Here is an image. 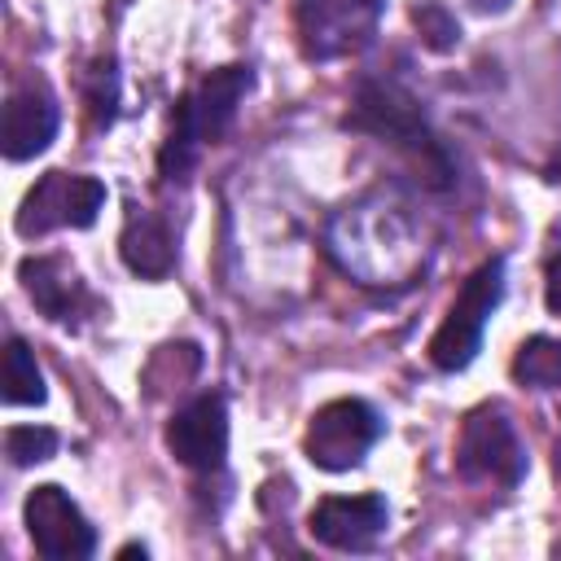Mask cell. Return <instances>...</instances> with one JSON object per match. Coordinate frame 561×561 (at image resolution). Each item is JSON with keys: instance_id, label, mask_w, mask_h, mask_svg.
I'll return each instance as SVG.
<instances>
[{"instance_id": "1", "label": "cell", "mask_w": 561, "mask_h": 561, "mask_svg": "<svg viewBox=\"0 0 561 561\" xmlns=\"http://www.w3.org/2000/svg\"><path fill=\"white\" fill-rule=\"evenodd\" d=\"M329 259L364 289H408L421 280L430 245L408 206L386 193H364L329 215L324 224Z\"/></svg>"}, {"instance_id": "2", "label": "cell", "mask_w": 561, "mask_h": 561, "mask_svg": "<svg viewBox=\"0 0 561 561\" xmlns=\"http://www.w3.org/2000/svg\"><path fill=\"white\" fill-rule=\"evenodd\" d=\"M342 123L351 131H364V136H377V140L394 145L421 171L425 184H434V188L451 184V158L438 145V136L430 131L416 96L403 83H394V79H359Z\"/></svg>"}, {"instance_id": "3", "label": "cell", "mask_w": 561, "mask_h": 561, "mask_svg": "<svg viewBox=\"0 0 561 561\" xmlns=\"http://www.w3.org/2000/svg\"><path fill=\"white\" fill-rule=\"evenodd\" d=\"M250 88H254L250 66H219L193 92H184L175 101L171 131H167V145L158 153V175L162 180H184L197 167L202 149L228 136V127H232Z\"/></svg>"}, {"instance_id": "4", "label": "cell", "mask_w": 561, "mask_h": 561, "mask_svg": "<svg viewBox=\"0 0 561 561\" xmlns=\"http://www.w3.org/2000/svg\"><path fill=\"white\" fill-rule=\"evenodd\" d=\"M500 298H504V259L495 254V259H486L482 267L469 272V280L460 285V294L451 298L443 324L434 329V337L425 346L430 364L438 373H460V368H469L478 359L486 320L500 307Z\"/></svg>"}, {"instance_id": "5", "label": "cell", "mask_w": 561, "mask_h": 561, "mask_svg": "<svg viewBox=\"0 0 561 561\" xmlns=\"http://www.w3.org/2000/svg\"><path fill=\"white\" fill-rule=\"evenodd\" d=\"M456 473L465 482H486V486H504V491H513L526 478V447L504 408L482 403L460 421Z\"/></svg>"}, {"instance_id": "6", "label": "cell", "mask_w": 561, "mask_h": 561, "mask_svg": "<svg viewBox=\"0 0 561 561\" xmlns=\"http://www.w3.org/2000/svg\"><path fill=\"white\" fill-rule=\"evenodd\" d=\"M381 13H386V0H298L294 31L302 44V57L337 61V57L364 53L381 26Z\"/></svg>"}, {"instance_id": "7", "label": "cell", "mask_w": 561, "mask_h": 561, "mask_svg": "<svg viewBox=\"0 0 561 561\" xmlns=\"http://www.w3.org/2000/svg\"><path fill=\"white\" fill-rule=\"evenodd\" d=\"M101 210H105V184L96 175L48 171L26 188L13 228L18 237H48L57 228H92Z\"/></svg>"}, {"instance_id": "8", "label": "cell", "mask_w": 561, "mask_h": 561, "mask_svg": "<svg viewBox=\"0 0 561 561\" xmlns=\"http://www.w3.org/2000/svg\"><path fill=\"white\" fill-rule=\"evenodd\" d=\"M381 438V416L373 403L364 399H333L324 408L311 412L307 434H302V451L316 469L324 473H346L355 465H364V456L373 451V443Z\"/></svg>"}, {"instance_id": "9", "label": "cell", "mask_w": 561, "mask_h": 561, "mask_svg": "<svg viewBox=\"0 0 561 561\" xmlns=\"http://www.w3.org/2000/svg\"><path fill=\"white\" fill-rule=\"evenodd\" d=\"M22 517H26V535H31L35 552L48 557V561H83V557L96 552L92 522L70 500V491H61L57 482L35 486L22 504Z\"/></svg>"}, {"instance_id": "10", "label": "cell", "mask_w": 561, "mask_h": 561, "mask_svg": "<svg viewBox=\"0 0 561 561\" xmlns=\"http://www.w3.org/2000/svg\"><path fill=\"white\" fill-rule=\"evenodd\" d=\"M167 451L197 473H210L228 456V403L219 390H206L171 412L167 421Z\"/></svg>"}, {"instance_id": "11", "label": "cell", "mask_w": 561, "mask_h": 561, "mask_svg": "<svg viewBox=\"0 0 561 561\" xmlns=\"http://www.w3.org/2000/svg\"><path fill=\"white\" fill-rule=\"evenodd\" d=\"M386 526H390V504L377 491H364V495H324L311 508V517H307L311 539L324 543V548H337V552H368V548H377V539L386 535Z\"/></svg>"}, {"instance_id": "12", "label": "cell", "mask_w": 561, "mask_h": 561, "mask_svg": "<svg viewBox=\"0 0 561 561\" xmlns=\"http://www.w3.org/2000/svg\"><path fill=\"white\" fill-rule=\"evenodd\" d=\"M61 127V105L57 92L44 79H26L9 92L4 101V123H0V149L9 162H31L53 145Z\"/></svg>"}, {"instance_id": "13", "label": "cell", "mask_w": 561, "mask_h": 561, "mask_svg": "<svg viewBox=\"0 0 561 561\" xmlns=\"http://www.w3.org/2000/svg\"><path fill=\"white\" fill-rule=\"evenodd\" d=\"M18 276H22L26 298H31L48 320L70 324L75 316H83V311L92 307L88 285L79 280L75 263H66L61 254H31V259H22V263H18Z\"/></svg>"}, {"instance_id": "14", "label": "cell", "mask_w": 561, "mask_h": 561, "mask_svg": "<svg viewBox=\"0 0 561 561\" xmlns=\"http://www.w3.org/2000/svg\"><path fill=\"white\" fill-rule=\"evenodd\" d=\"M118 254H123V263L136 276L162 280L175 267V237H171V228L158 215L131 210L127 224H123V237H118Z\"/></svg>"}, {"instance_id": "15", "label": "cell", "mask_w": 561, "mask_h": 561, "mask_svg": "<svg viewBox=\"0 0 561 561\" xmlns=\"http://www.w3.org/2000/svg\"><path fill=\"white\" fill-rule=\"evenodd\" d=\"M44 399H48V390H44V373H39L31 346L22 337H9V346H4V403L35 408Z\"/></svg>"}, {"instance_id": "16", "label": "cell", "mask_w": 561, "mask_h": 561, "mask_svg": "<svg viewBox=\"0 0 561 561\" xmlns=\"http://www.w3.org/2000/svg\"><path fill=\"white\" fill-rule=\"evenodd\" d=\"M513 377L530 390H557L561 386V342L557 337H526L513 355Z\"/></svg>"}, {"instance_id": "17", "label": "cell", "mask_w": 561, "mask_h": 561, "mask_svg": "<svg viewBox=\"0 0 561 561\" xmlns=\"http://www.w3.org/2000/svg\"><path fill=\"white\" fill-rule=\"evenodd\" d=\"M83 101H88V114H92L96 127L114 123V114H118V66H114V57H96L83 70Z\"/></svg>"}, {"instance_id": "18", "label": "cell", "mask_w": 561, "mask_h": 561, "mask_svg": "<svg viewBox=\"0 0 561 561\" xmlns=\"http://www.w3.org/2000/svg\"><path fill=\"white\" fill-rule=\"evenodd\" d=\"M412 22H416L425 48H434V53H451L460 44V22L443 0H412Z\"/></svg>"}, {"instance_id": "19", "label": "cell", "mask_w": 561, "mask_h": 561, "mask_svg": "<svg viewBox=\"0 0 561 561\" xmlns=\"http://www.w3.org/2000/svg\"><path fill=\"white\" fill-rule=\"evenodd\" d=\"M57 430H48V425H13L9 434H4V456L18 465V469H26V465H39V460H48L53 451H57Z\"/></svg>"}, {"instance_id": "20", "label": "cell", "mask_w": 561, "mask_h": 561, "mask_svg": "<svg viewBox=\"0 0 561 561\" xmlns=\"http://www.w3.org/2000/svg\"><path fill=\"white\" fill-rule=\"evenodd\" d=\"M543 298H548V311L561 316V245L548 254V267H543Z\"/></svg>"}, {"instance_id": "21", "label": "cell", "mask_w": 561, "mask_h": 561, "mask_svg": "<svg viewBox=\"0 0 561 561\" xmlns=\"http://www.w3.org/2000/svg\"><path fill=\"white\" fill-rule=\"evenodd\" d=\"M513 0H469V9H478V13H504Z\"/></svg>"}, {"instance_id": "22", "label": "cell", "mask_w": 561, "mask_h": 561, "mask_svg": "<svg viewBox=\"0 0 561 561\" xmlns=\"http://www.w3.org/2000/svg\"><path fill=\"white\" fill-rule=\"evenodd\" d=\"M118 557L127 561V557H140L145 561V543H127V548H118Z\"/></svg>"}, {"instance_id": "23", "label": "cell", "mask_w": 561, "mask_h": 561, "mask_svg": "<svg viewBox=\"0 0 561 561\" xmlns=\"http://www.w3.org/2000/svg\"><path fill=\"white\" fill-rule=\"evenodd\" d=\"M548 175H552V180H561V153L552 158V167H548Z\"/></svg>"}]
</instances>
